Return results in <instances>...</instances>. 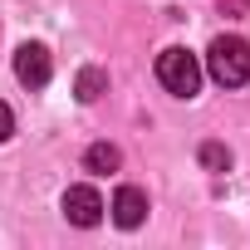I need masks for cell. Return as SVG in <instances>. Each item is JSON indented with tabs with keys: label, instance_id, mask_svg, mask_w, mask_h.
Wrapping results in <instances>:
<instances>
[{
	"label": "cell",
	"instance_id": "obj_9",
	"mask_svg": "<svg viewBox=\"0 0 250 250\" xmlns=\"http://www.w3.org/2000/svg\"><path fill=\"white\" fill-rule=\"evenodd\" d=\"M216 5H221V15H230V20H240V15L250 10V0H216Z\"/></svg>",
	"mask_w": 250,
	"mask_h": 250
},
{
	"label": "cell",
	"instance_id": "obj_4",
	"mask_svg": "<svg viewBox=\"0 0 250 250\" xmlns=\"http://www.w3.org/2000/svg\"><path fill=\"white\" fill-rule=\"evenodd\" d=\"M64 216H69L74 226H98V221H103V196H98L93 187H69V191H64Z\"/></svg>",
	"mask_w": 250,
	"mask_h": 250
},
{
	"label": "cell",
	"instance_id": "obj_10",
	"mask_svg": "<svg viewBox=\"0 0 250 250\" xmlns=\"http://www.w3.org/2000/svg\"><path fill=\"white\" fill-rule=\"evenodd\" d=\"M10 133H15V113H10V108H5V103H0V143H5V138H10Z\"/></svg>",
	"mask_w": 250,
	"mask_h": 250
},
{
	"label": "cell",
	"instance_id": "obj_2",
	"mask_svg": "<svg viewBox=\"0 0 250 250\" xmlns=\"http://www.w3.org/2000/svg\"><path fill=\"white\" fill-rule=\"evenodd\" d=\"M157 79H162L167 93L191 98V93L201 88V64H196L191 49H162V54H157Z\"/></svg>",
	"mask_w": 250,
	"mask_h": 250
},
{
	"label": "cell",
	"instance_id": "obj_6",
	"mask_svg": "<svg viewBox=\"0 0 250 250\" xmlns=\"http://www.w3.org/2000/svg\"><path fill=\"white\" fill-rule=\"evenodd\" d=\"M83 167H88V172H118V167H123V152H118L113 143H93V147L83 152Z\"/></svg>",
	"mask_w": 250,
	"mask_h": 250
},
{
	"label": "cell",
	"instance_id": "obj_8",
	"mask_svg": "<svg viewBox=\"0 0 250 250\" xmlns=\"http://www.w3.org/2000/svg\"><path fill=\"white\" fill-rule=\"evenodd\" d=\"M201 162H206L211 172H226V167H230V152H226L221 143H206V147H201Z\"/></svg>",
	"mask_w": 250,
	"mask_h": 250
},
{
	"label": "cell",
	"instance_id": "obj_5",
	"mask_svg": "<svg viewBox=\"0 0 250 250\" xmlns=\"http://www.w3.org/2000/svg\"><path fill=\"white\" fill-rule=\"evenodd\" d=\"M113 221H118L123 230L143 226V221H147V196H143L138 187H118V196H113Z\"/></svg>",
	"mask_w": 250,
	"mask_h": 250
},
{
	"label": "cell",
	"instance_id": "obj_1",
	"mask_svg": "<svg viewBox=\"0 0 250 250\" xmlns=\"http://www.w3.org/2000/svg\"><path fill=\"white\" fill-rule=\"evenodd\" d=\"M206 74L221 88H240L250 79V44L240 35H216L211 49H206Z\"/></svg>",
	"mask_w": 250,
	"mask_h": 250
},
{
	"label": "cell",
	"instance_id": "obj_7",
	"mask_svg": "<svg viewBox=\"0 0 250 250\" xmlns=\"http://www.w3.org/2000/svg\"><path fill=\"white\" fill-rule=\"evenodd\" d=\"M103 88H108V74H103V69H83V74H79V83H74V93H79L83 103H98V98H103Z\"/></svg>",
	"mask_w": 250,
	"mask_h": 250
},
{
	"label": "cell",
	"instance_id": "obj_3",
	"mask_svg": "<svg viewBox=\"0 0 250 250\" xmlns=\"http://www.w3.org/2000/svg\"><path fill=\"white\" fill-rule=\"evenodd\" d=\"M49 74H54V59H49L44 44H20V49H15V79H20L25 88H44Z\"/></svg>",
	"mask_w": 250,
	"mask_h": 250
}]
</instances>
